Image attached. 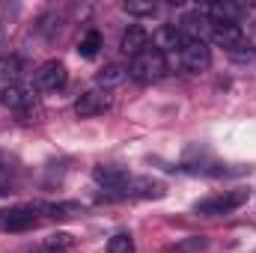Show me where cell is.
Here are the masks:
<instances>
[{
    "label": "cell",
    "mask_w": 256,
    "mask_h": 253,
    "mask_svg": "<svg viewBox=\"0 0 256 253\" xmlns=\"http://www.w3.org/2000/svg\"><path fill=\"white\" fill-rule=\"evenodd\" d=\"M167 74V57L152 45L146 48L143 54H137L131 63H128V78L137 80V84H155Z\"/></svg>",
    "instance_id": "cell-1"
},
{
    "label": "cell",
    "mask_w": 256,
    "mask_h": 253,
    "mask_svg": "<svg viewBox=\"0 0 256 253\" xmlns=\"http://www.w3.org/2000/svg\"><path fill=\"white\" fill-rule=\"evenodd\" d=\"M244 202H248V190L236 188V190H224V194H212V196L194 202V212L206 214V218H218V214H230V212L242 208Z\"/></svg>",
    "instance_id": "cell-2"
},
{
    "label": "cell",
    "mask_w": 256,
    "mask_h": 253,
    "mask_svg": "<svg viewBox=\"0 0 256 253\" xmlns=\"http://www.w3.org/2000/svg\"><path fill=\"white\" fill-rule=\"evenodd\" d=\"M0 104L9 108V110H15V114L24 116L27 122H33L30 116L42 120V110H39V104H36L33 90H27V86H21V84H15V86H3V92H0Z\"/></svg>",
    "instance_id": "cell-3"
},
{
    "label": "cell",
    "mask_w": 256,
    "mask_h": 253,
    "mask_svg": "<svg viewBox=\"0 0 256 253\" xmlns=\"http://www.w3.org/2000/svg\"><path fill=\"white\" fill-rule=\"evenodd\" d=\"M42 214L36 208V202L30 206H12V208H3L0 212V230L3 232H27L33 226H39Z\"/></svg>",
    "instance_id": "cell-4"
},
{
    "label": "cell",
    "mask_w": 256,
    "mask_h": 253,
    "mask_svg": "<svg viewBox=\"0 0 256 253\" xmlns=\"http://www.w3.org/2000/svg\"><path fill=\"white\" fill-rule=\"evenodd\" d=\"M33 84L42 92H57L68 84V72H66V66L60 60H48V63H42L33 72Z\"/></svg>",
    "instance_id": "cell-5"
},
{
    "label": "cell",
    "mask_w": 256,
    "mask_h": 253,
    "mask_svg": "<svg viewBox=\"0 0 256 253\" xmlns=\"http://www.w3.org/2000/svg\"><path fill=\"white\" fill-rule=\"evenodd\" d=\"M179 63L188 72H206L212 66V48L206 39H185L182 51H179Z\"/></svg>",
    "instance_id": "cell-6"
},
{
    "label": "cell",
    "mask_w": 256,
    "mask_h": 253,
    "mask_svg": "<svg viewBox=\"0 0 256 253\" xmlns=\"http://www.w3.org/2000/svg\"><path fill=\"white\" fill-rule=\"evenodd\" d=\"M110 110V92L108 90H86L78 102H74V114L80 120H92Z\"/></svg>",
    "instance_id": "cell-7"
},
{
    "label": "cell",
    "mask_w": 256,
    "mask_h": 253,
    "mask_svg": "<svg viewBox=\"0 0 256 253\" xmlns=\"http://www.w3.org/2000/svg\"><path fill=\"white\" fill-rule=\"evenodd\" d=\"M92 179L102 185L104 190H110L108 196H116V194H122L126 185L131 182V176H128L126 167H114V164H98L96 170H92Z\"/></svg>",
    "instance_id": "cell-8"
},
{
    "label": "cell",
    "mask_w": 256,
    "mask_h": 253,
    "mask_svg": "<svg viewBox=\"0 0 256 253\" xmlns=\"http://www.w3.org/2000/svg\"><path fill=\"white\" fill-rule=\"evenodd\" d=\"M202 12H206V18H212L214 24H238L242 18H248L250 6L224 0V3H208V6H202Z\"/></svg>",
    "instance_id": "cell-9"
},
{
    "label": "cell",
    "mask_w": 256,
    "mask_h": 253,
    "mask_svg": "<svg viewBox=\"0 0 256 253\" xmlns=\"http://www.w3.org/2000/svg\"><path fill=\"white\" fill-rule=\"evenodd\" d=\"M185 39H188V36L179 30V24H167V27H161V30L155 33V48H158L164 57H167V54H170V57H176V54L182 51Z\"/></svg>",
    "instance_id": "cell-10"
},
{
    "label": "cell",
    "mask_w": 256,
    "mask_h": 253,
    "mask_svg": "<svg viewBox=\"0 0 256 253\" xmlns=\"http://www.w3.org/2000/svg\"><path fill=\"white\" fill-rule=\"evenodd\" d=\"M120 48H122V54L126 57H137V54H143L146 48H149V33L140 27V24H128V30L122 33V42H120Z\"/></svg>",
    "instance_id": "cell-11"
},
{
    "label": "cell",
    "mask_w": 256,
    "mask_h": 253,
    "mask_svg": "<svg viewBox=\"0 0 256 253\" xmlns=\"http://www.w3.org/2000/svg\"><path fill=\"white\" fill-rule=\"evenodd\" d=\"M212 39H214L218 45H224L226 51H232L236 45L244 42V33H242L238 24H212Z\"/></svg>",
    "instance_id": "cell-12"
},
{
    "label": "cell",
    "mask_w": 256,
    "mask_h": 253,
    "mask_svg": "<svg viewBox=\"0 0 256 253\" xmlns=\"http://www.w3.org/2000/svg\"><path fill=\"white\" fill-rule=\"evenodd\" d=\"M24 78V63L15 54H3L0 57V84L3 86H15Z\"/></svg>",
    "instance_id": "cell-13"
},
{
    "label": "cell",
    "mask_w": 256,
    "mask_h": 253,
    "mask_svg": "<svg viewBox=\"0 0 256 253\" xmlns=\"http://www.w3.org/2000/svg\"><path fill=\"white\" fill-rule=\"evenodd\" d=\"M102 45H104V42H102V33H98V30H86L84 39L78 42V54H80L84 60H92V57L102 51Z\"/></svg>",
    "instance_id": "cell-14"
},
{
    "label": "cell",
    "mask_w": 256,
    "mask_h": 253,
    "mask_svg": "<svg viewBox=\"0 0 256 253\" xmlns=\"http://www.w3.org/2000/svg\"><path fill=\"white\" fill-rule=\"evenodd\" d=\"M126 78H128V68H122V66H116V63H114V66H104V68L98 72V84H102L104 90H108V86L122 84Z\"/></svg>",
    "instance_id": "cell-15"
},
{
    "label": "cell",
    "mask_w": 256,
    "mask_h": 253,
    "mask_svg": "<svg viewBox=\"0 0 256 253\" xmlns=\"http://www.w3.org/2000/svg\"><path fill=\"white\" fill-rule=\"evenodd\" d=\"M122 9H126L128 15H137V18H152V15L158 12V3H152V0H146V3L128 0V3H122Z\"/></svg>",
    "instance_id": "cell-16"
},
{
    "label": "cell",
    "mask_w": 256,
    "mask_h": 253,
    "mask_svg": "<svg viewBox=\"0 0 256 253\" xmlns=\"http://www.w3.org/2000/svg\"><path fill=\"white\" fill-rule=\"evenodd\" d=\"M108 253H134V242L128 232H116L108 244Z\"/></svg>",
    "instance_id": "cell-17"
},
{
    "label": "cell",
    "mask_w": 256,
    "mask_h": 253,
    "mask_svg": "<svg viewBox=\"0 0 256 253\" xmlns=\"http://www.w3.org/2000/svg\"><path fill=\"white\" fill-rule=\"evenodd\" d=\"M230 57H232V60H238V63H244V60H254V57H256V48L248 42V39H244L242 45H236V48L230 51Z\"/></svg>",
    "instance_id": "cell-18"
},
{
    "label": "cell",
    "mask_w": 256,
    "mask_h": 253,
    "mask_svg": "<svg viewBox=\"0 0 256 253\" xmlns=\"http://www.w3.org/2000/svg\"><path fill=\"white\" fill-rule=\"evenodd\" d=\"M39 30L45 33V36H54V30H60V15H42L39 18Z\"/></svg>",
    "instance_id": "cell-19"
},
{
    "label": "cell",
    "mask_w": 256,
    "mask_h": 253,
    "mask_svg": "<svg viewBox=\"0 0 256 253\" xmlns=\"http://www.w3.org/2000/svg\"><path fill=\"white\" fill-rule=\"evenodd\" d=\"M45 248H51L54 253H60V250H66V248H72V236L57 232V236H51V238H48V244H45Z\"/></svg>",
    "instance_id": "cell-20"
},
{
    "label": "cell",
    "mask_w": 256,
    "mask_h": 253,
    "mask_svg": "<svg viewBox=\"0 0 256 253\" xmlns=\"http://www.w3.org/2000/svg\"><path fill=\"white\" fill-rule=\"evenodd\" d=\"M6 194H12V179H9V173L0 167V196H6Z\"/></svg>",
    "instance_id": "cell-21"
}]
</instances>
